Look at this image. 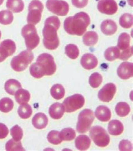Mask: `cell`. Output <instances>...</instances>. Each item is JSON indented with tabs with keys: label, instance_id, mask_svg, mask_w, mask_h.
<instances>
[{
	"label": "cell",
	"instance_id": "15",
	"mask_svg": "<svg viewBox=\"0 0 133 151\" xmlns=\"http://www.w3.org/2000/svg\"><path fill=\"white\" fill-rule=\"evenodd\" d=\"M82 67L87 70L94 69L98 65V59L91 53H86L84 55L81 60Z\"/></svg>",
	"mask_w": 133,
	"mask_h": 151
},
{
	"label": "cell",
	"instance_id": "39",
	"mask_svg": "<svg viewBox=\"0 0 133 151\" xmlns=\"http://www.w3.org/2000/svg\"><path fill=\"white\" fill-rule=\"evenodd\" d=\"M47 138L48 141L54 145H58L63 142L60 137V132L56 130H52L48 134Z\"/></svg>",
	"mask_w": 133,
	"mask_h": 151
},
{
	"label": "cell",
	"instance_id": "20",
	"mask_svg": "<svg viewBox=\"0 0 133 151\" xmlns=\"http://www.w3.org/2000/svg\"><path fill=\"white\" fill-rule=\"evenodd\" d=\"M75 147L80 151L88 150L91 144V140L86 135H80L75 139Z\"/></svg>",
	"mask_w": 133,
	"mask_h": 151
},
{
	"label": "cell",
	"instance_id": "21",
	"mask_svg": "<svg viewBox=\"0 0 133 151\" xmlns=\"http://www.w3.org/2000/svg\"><path fill=\"white\" fill-rule=\"evenodd\" d=\"M108 131L112 135H119L124 131L123 124L117 120H111L108 125Z\"/></svg>",
	"mask_w": 133,
	"mask_h": 151
},
{
	"label": "cell",
	"instance_id": "19",
	"mask_svg": "<svg viewBox=\"0 0 133 151\" xmlns=\"http://www.w3.org/2000/svg\"><path fill=\"white\" fill-rule=\"evenodd\" d=\"M48 122V117L45 114L38 113L35 114L32 119V124L35 128L42 129L46 128Z\"/></svg>",
	"mask_w": 133,
	"mask_h": 151
},
{
	"label": "cell",
	"instance_id": "26",
	"mask_svg": "<svg viewBox=\"0 0 133 151\" xmlns=\"http://www.w3.org/2000/svg\"><path fill=\"white\" fill-rule=\"evenodd\" d=\"M120 51L117 47H110L104 52V58L106 60L112 61L119 58Z\"/></svg>",
	"mask_w": 133,
	"mask_h": 151
},
{
	"label": "cell",
	"instance_id": "10",
	"mask_svg": "<svg viewBox=\"0 0 133 151\" xmlns=\"http://www.w3.org/2000/svg\"><path fill=\"white\" fill-rule=\"evenodd\" d=\"M46 7L53 14L61 17L66 16L69 11V4L63 0H47Z\"/></svg>",
	"mask_w": 133,
	"mask_h": 151
},
{
	"label": "cell",
	"instance_id": "14",
	"mask_svg": "<svg viewBox=\"0 0 133 151\" xmlns=\"http://www.w3.org/2000/svg\"><path fill=\"white\" fill-rule=\"evenodd\" d=\"M118 76L124 80L132 78L133 76V64L129 62H124L119 66L117 70Z\"/></svg>",
	"mask_w": 133,
	"mask_h": 151
},
{
	"label": "cell",
	"instance_id": "16",
	"mask_svg": "<svg viewBox=\"0 0 133 151\" xmlns=\"http://www.w3.org/2000/svg\"><path fill=\"white\" fill-rule=\"evenodd\" d=\"M101 29L105 35H113L117 32V25L112 20H105L101 25Z\"/></svg>",
	"mask_w": 133,
	"mask_h": 151
},
{
	"label": "cell",
	"instance_id": "46",
	"mask_svg": "<svg viewBox=\"0 0 133 151\" xmlns=\"http://www.w3.org/2000/svg\"><path fill=\"white\" fill-rule=\"evenodd\" d=\"M1 31H0V39H1Z\"/></svg>",
	"mask_w": 133,
	"mask_h": 151
},
{
	"label": "cell",
	"instance_id": "9",
	"mask_svg": "<svg viewBox=\"0 0 133 151\" xmlns=\"http://www.w3.org/2000/svg\"><path fill=\"white\" fill-rule=\"evenodd\" d=\"M84 104V97L81 94H75L65 99L63 106L66 112L71 113L81 109Z\"/></svg>",
	"mask_w": 133,
	"mask_h": 151
},
{
	"label": "cell",
	"instance_id": "12",
	"mask_svg": "<svg viewBox=\"0 0 133 151\" xmlns=\"http://www.w3.org/2000/svg\"><path fill=\"white\" fill-rule=\"evenodd\" d=\"M116 92L115 84L112 83H109L99 91L98 96L101 101L109 102L112 101Z\"/></svg>",
	"mask_w": 133,
	"mask_h": 151
},
{
	"label": "cell",
	"instance_id": "36",
	"mask_svg": "<svg viewBox=\"0 0 133 151\" xmlns=\"http://www.w3.org/2000/svg\"><path fill=\"white\" fill-rule=\"evenodd\" d=\"M5 148L7 151H25L22 146L20 140L15 141L13 139L9 140L6 143Z\"/></svg>",
	"mask_w": 133,
	"mask_h": 151
},
{
	"label": "cell",
	"instance_id": "37",
	"mask_svg": "<svg viewBox=\"0 0 133 151\" xmlns=\"http://www.w3.org/2000/svg\"><path fill=\"white\" fill-rule=\"evenodd\" d=\"M103 81V77L98 73H94L89 77V83L90 86L93 88H97L101 84Z\"/></svg>",
	"mask_w": 133,
	"mask_h": 151
},
{
	"label": "cell",
	"instance_id": "38",
	"mask_svg": "<svg viewBox=\"0 0 133 151\" xmlns=\"http://www.w3.org/2000/svg\"><path fill=\"white\" fill-rule=\"evenodd\" d=\"M29 70L31 76H33L35 78L39 79L45 76L44 73L41 69L40 66L37 63H33L30 65L29 68Z\"/></svg>",
	"mask_w": 133,
	"mask_h": 151
},
{
	"label": "cell",
	"instance_id": "5",
	"mask_svg": "<svg viewBox=\"0 0 133 151\" xmlns=\"http://www.w3.org/2000/svg\"><path fill=\"white\" fill-rule=\"evenodd\" d=\"M94 114L90 109H84L78 116V122L76 125V130L79 133H87L89 130L94 120Z\"/></svg>",
	"mask_w": 133,
	"mask_h": 151
},
{
	"label": "cell",
	"instance_id": "13",
	"mask_svg": "<svg viewBox=\"0 0 133 151\" xmlns=\"http://www.w3.org/2000/svg\"><path fill=\"white\" fill-rule=\"evenodd\" d=\"M97 8L99 12L106 15H114L118 10L117 4L115 0H100Z\"/></svg>",
	"mask_w": 133,
	"mask_h": 151
},
{
	"label": "cell",
	"instance_id": "6",
	"mask_svg": "<svg viewBox=\"0 0 133 151\" xmlns=\"http://www.w3.org/2000/svg\"><path fill=\"white\" fill-rule=\"evenodd\" d=\"M89 135L94 143L99 147H107L110 143L109 135L104 128L100 126L93 127L90 130Z\"/></svg>",
	"mask_w": 133,
	"mask_h": 151
},
{
	"label": "cell",
	"instance_id": "28",
	"mask_svg": "<svg viewBox=\"0 0 133 151\" xmlns=\"http://www.w3.org/2000/svg\"><path fill=\"white\" fill-rule=\"evenodd\" d=\"M17 112L18 115L22 119H27L29 118L32 115L33 111L32 107L27 103L22 104L19 106Z\"/></svg>",
	"mask_w": 133,
	"mask_h": 151
},
{
	"label": "cell",
	"instance_id": "43",
	"mask_svg": "<svg viewBox=\"0 0 133 151\" xmlns=\"http://www.w3.org/2000/svg\"><path fill=\"white\" fill-rule=\"evenodd\" d=\"M9 133V129L6 125L0 123V139L5 138Z\"/></svg>",
	"mask_w": 133,
	"mask_h": 151
},
{
	"label": "cell",
	"instance_id": "30",
	"mask_svg": "<svg viewBox=\"0 0 133 151\" xmlns=\"http://www.w3.org/2000/svg\"><path fill=\"white\" fill-rule=\"evenodd\" d=\"M76 132L74 129L68 128L63 129L60 132V137L63 141H71L75 139Z\"/></svg>",
	"mask_w": 133,
	"mask_h": 151
},
{
	"label": "cell",
	"instance_id": "3",
	"mask_svg": "<svg viewBox=\"0 0 133 151\" xmlns=\"http://www.w3.org/2000/svg\"><path fill=\"white\" fill-rule=\"evenodd\" d=\"M34 59L33 53L31 50H27L14 57L11 61L12 69L15 71L21 72L25 70Z\"/></svg>",
	"mask_w": 133,
	"mask_h": 151
},
{
	"label": "cell",
	"instance_id": "35",
	"mask_svg": "<svg viewBox=\"0 0 133 151\" xmlns=\"http://www.w3.org/2000/svg\"><path fill=\"white\" fill-rule=\"evenodd\" d=\"M14 20V16L12 12L9 10L0 12V23L3 25H9Z\"/></svg>",
	"mask_w": 133,
	"mask_h": 151
},
{
	"label": "cell",
	"instance_id": "32",
	"mask_svg": "<svg viewBox=\"0 0 133 151\" xmlns=\"http://www.w3.org/2000/svg\"><path fill=\"white\" fill-rule=\"evenodd\" d=\"M119 23L124 28L128 29L131 28L133 24V15L129 13L123 14L120 18Z\"/></svg>",
	"mask_w": 133,
	"mask_h": 151
},
{
	"label": "cell",
	"instance_id": "41",
	"mask_svg": "<svg viewBox=\"0 0 133 151\" xmlns=\"http://www.w3.org/2000/svg\"><path fill=\"white\" fill-rule=\"evenodd\" d=\"M119 148L120 151H132L133 146L132 143L127 140H122L119 145Z\"/></svg>",
	"mask_w": 133,
	"mask_h": 151
},
{
	"label": "cell",
	"instance_id": "25",
	"mask_svg": "<svg viewBox=\"0 0 133 151\" xmlns=\"http://www.w3.org/2000/svg\"><path fill=\"white\" fill-rule=\"evenodd\" d=\"M16 101L20 105L28 103L30 99V94L27 90L19 89L15 94Z\"/></svg>",
	"mask_w": 133,
	"mask_h": 151
},
{
	"label": "cell",
	"instance_id": "33",
	"mask_svg": "<svg viewBox=\"0 0 133 151\" xmlns=\"http://www.w3.org/2000/svg\"><path fill=\"white\" fill-rule=\"evenodd\" d=\"M14 104L12 99L4 98L0 100V111L2 112L7 113L12 110Z\"/></svg>",
	"mask_w": 133,
	"mask_h": 151
},
{
	"label": "cell",
	"instance_id": "42",
	"mask_svg": "<svg viewBox=\"0 0 133 151\" xmlns=\"http://www.w3.org/2000/svg\"><path fill=\"white\" fill-rule=\"evenodd\" d=\"M123 51L120 54L119 58L122 60H127L132 56L133 53V47H129L127 49L122 50Z\"/></svg>",
	"mask_w": 133,
	"mask_h": 151
},
{
	"label": "cell",
	"instance_id": "4",
	"mask_svg": "<svg viewBox=\"0 0 133 151\" xmlns=\"http://www.w3.org/2000/svg\"><path fill=\"white\" fill-rule=\"evenodd\" d=\"M22 35L25 39L27 48L29 50L35 49L39 45L40 38L34 25H25L22 30Z\"/></svg>",
	"mask_w": 133,
	"mask_h": 151
},
{
	"label": "cell",
	"instance_id": "7",
	"mask_svg": "<svg viewBox=\"0 0 133 151\" xmlns=\"http://www.w3.org/2000/svg\"><path fill=\"white\" fill-rule=\"evenodd\" d=\"M36 63L39 65L45 76H52L56 71V65L50 54L47 53L41 54L37 58Z\"/></svg>",
	"mask_w": 133,
	"mask_h": 151
},
{
	"label": "cell",
	"instance_id": "8",
	"mask_svg": "<svg viewBox=\"0 0 133 151\" xmlns=\"http://www.w3.org/2000/svg\"><path fill=\"white\" fill-rule=\"evenodd\" d=\"M43 9L44 6L41 1L38 0L32 1L28 7V14L27 17V22L28 24L35 25L40 23Z\"/></svg>",
	"mask_w": 133,
	"mask_h": 151
},
{
	"label": "cell",
	"instance_id": "24",
	"mask_svg": "<svg viewBox=\"0 0 133 151\" xmlns=\"http://www.w3.org/2000/svg\"><path fill=\"white\" fill-rule=\"evenodd\" d=\"M98 41V35L94 31L87 32L83 37V41L87 46H93Z\"/></svg>",
	"mask_w": 133,
	"mask_h": 151
},
{
	"label": "cell",
	"instance_id": "40",
	"mask_svg": "<svg viewBox=\"0 0 133 151\" xmlns=\"http://www.w3.org/2000/svg\"><path fill=\"white\" fill-rule=\"evenodd\" d=\"M10 134L12 139L15 141H20L23 138V132L22 129L19 125L14 126L10 130Z\"/></svg>",
	"mask_w": 133,
	"mask_h": 151
},
{
	"label": "cell",
	"instance_id": "44",
	"mask_svg": "<svg viewBox=\"0 0 133 151\" xmlns=\"http://www.w3.org/2000/svg\"><path fill=\"white\" fill-rule=\"evenodd\" d=\"M72 4L77 8H83L87 6L88 0H71Z\"/></svg>",
	"mask_w": 133,
	"mask_h": 151
},
{
	"label": "cell",
	"instance_id": "23",
	"mask_svg": "<svg viewBox=\"0 0 133 151\" xmlns=\"http://www.w3.org/2000/svg\"><path fill=\"white\" fill-rule=\"evenodd\" d=\"M6 7L9 10L15 13H19L23 10L24 4L23 0H7Z\"/></svg>",
	"mask_w": 133,
	"mask_h": 151
},
{
	"label": "cell",
	"instance_id": "29",
	"mask_svg": "<svg viewBox=\"0 0 133 151\" xmlns=\"http://www.w3.org/2000/svg\"><path fill=\"white\" fill-rule=\"evenodd\" d=\"M130 36L127 33H123L119 37L117 47L119 48V50H126L130 46Z\"/></svg>",
	"mask_w": 133,
	"mask_h": 151
},
{
	"label": "cell",
	"instance_id": "31",
	"mask_svg": "<svg viewBox=\"0 0 133 151\" xmlns=\"http://www.w3.org/2000/svg\"><path fill=\"white\" fill-rule=\"evenodd\" d=\"M115 111L118 116L125 117L130 113V107L126 102H119L115 107Z\"/></svg>",
	"mask_w": 133,
	"mask_h": 151
},
{
	"label": "cell",
	"instance_id": "18",
	"mask_svg": "<svg viewBox=\"0 0 133 151\" xmlns=\"http://www.w3.org/2000/svg\"><path fill=\"white\" fill-rule=\"evenodd\" d=\"M64 106L60 103H55L52 104L49 109V114L51 118L58 120L62 118L64 114Z\"/></svg>",
	"mask_w": 133,
	"mask_h": 151
},
{
	"label": "cell",
	"instance_id": "2",
	"mask_svg": "<svg viewBox=\"0 0 133 151\" xmlns=\"http://www.w3.org/2000/svg\"><path fill=\"white\" fill-rule=\"evenodd\" d=\"M90 23L91 19L87 13L80 12L65 20L64 29L71 35L81 36L86 32Z\"/></svg>",
	"mask_w": 133,
	"mask_h": 151
},
{
	"label": "cell",
	"instance_id": "11",
	"mask_svg": "<svg viewBox=\"0 0 133 151\" xmlns=\"http://www.w3.org/2000/svg\"><path fill=\"white\" fill-rule=\"evenodd\" d=\"M15 43L11 40L2 41L0 44V63L3 62L9 56H12L16 51Z\"/></svg>",
	"mask_w": 133,
	"mask_h": 151
},
{
	"label": "cell",
	"instance_id": "17",
	"mask_svg": "<svg viewBox=\"0 0 133 151\" xmlns=\"http://www.w3.org/2000/svg\"><path fill=\"white\" fill-rule=\"evenodd\" d=\"M95 116L99 121L107 122L111 117V112L107 106H99L96 110Z\"/></svg>",
	"mask_w": 133,
	"mask_h": 151
},
{
	"label": "cell",
	"instance_id": "22",
	"mask_svg": "<svg viewBox=\"0 0 133 151\" xmlns=\"http://www.w3.org/2000/svg\"><path fill=\"white\" fill-rule=\"evenodd\" d=\"M20 88H22L21 84L16 79H9L5 84V90L10 95H14L16 92Z\"/></svg>",
	"mask_w": 133,
	"mask_h": 151
},
{
	"label": "cell",
	"instance_id": "45",
	"mask_svg": "<svg viewBox=\"0 0 133 151\" xmlns=\"http://www.w3.org/2000/svg\"><path fill=\"white\" fill-rule=\"evenodd\" d=\"M4 1V0H0V5H1L3 4Z\"/></svg>",
	"mask_w": 133,
	"mask_h": 151
},
{
	"label": "cell",
	"instance_id": "34",
	"mask_svg": "<svg viewBox=\"0 0 133 151\" xmlns=\"http://www.w3.org/2000/svg\"><path fill=\"white\" fill-rule=\"evenodd\" d=\"M65 53L71 59L75 60L79 55V50L78 47L74 44H69L65 47Z\"/></svg>",
	"mask_w": 133,
	"mask_h": 151
},
{
	"label": "cell",
	"instance_id": "27",
	"mask_svg": "<svg viewBox=\"0 0 133 151\" xmlns=\"http://www.w3.org/2000/svg\"><path fill=\"white\" fill-rule=\"evenodd\" d=\"M50 92L52 97L58 100L63 99L65 94V88L61 84H56L53 86Z\"/></svg>",
	"mask_w": 133,
	"mask_h": 151
},
{
	"label": "cell",
	"instance_id": "1",
	"mask_svg": "<svg viewBox=\"0 0 133 151\" xmlns=\"http://www.w3.org/2000/svg\"><path fill=\"white\" fill-rule=\"evenodd\" d=\"M60 19L55 16L50 17L45 21L43 29V42L47 49L54 50L58 48L60 42L57 31L60 28Z\"/></svg>",
	"mask_w": 133,
	"mask_h": 151
}]
</instances>
